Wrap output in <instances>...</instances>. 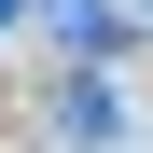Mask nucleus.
I'll return each instance as SVG.
<instances>
[{"label": "nucleus", "instance_id": "nucleus-1", "mask_svg": "<svg viewBox=\"0 0 153 153\" xmlns=\"http://www.w3.org/2000/svg\"><path fill=\"white\" fill-rule=\"evenodd\" d=\"M56 125H70V139H111V125H125V97H111V84H97V70H84V84L56 97Z\"/></svg>", "mask_w": 153, "mask_h": 153}, {"label": "nucleus", "instance_id": "nucleus-2", "mask_svg": "<svg viewBox=\"0 0 153 153\" xmlns=\"http://www.w3.org/2000/svg\"><path fill=\"white\" fill-rule=\"evenodd\" d=\"M139 14H153V0H139Z\"/></svg>", "mask_w": 153, "mask_h": 153}]
</instances>
